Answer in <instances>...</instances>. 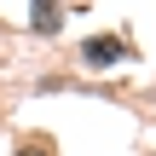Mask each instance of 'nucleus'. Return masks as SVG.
<instances>
[{
	"label": "nucleus",
	"mask_w": 156,
	"mask_h": 156,
	"mask_svg": "<svg viewBox=\"0 0 156 156\" xmlns=\"http://www.w3.org/2000/svg\"><path fill=\"white\" fill-rule=\"evenodd\" d=\"M81 58H87L93 69H104V64H122V58H127V46H122L116 35H93V41L81 46Z\"/></svg>",
	"instance_id": "1"
},
{
	"label": "nucleus",
	"mask_w": 156,
	"mask_h": 156,
	"mask_svg": "<svg viewBox=\"0 0 156 156\" xmlns=\"http://www.w3.org/2000/svg\"><path fill=\"white\" fill-rule=\"evenodd\" d=\"M58 17H64L58 6H35V29H41V35H52V29H58Z\"/></svg>",
	"instance_id": "2"
},
{
	"label": "nucleus",
	"mask_w": 156,
	"mask_h": 156,
	"mask_svg": "<svg viewBox=\"0 0 156 156\" xmlns=\"http://www.w3.org/2000/svg\"><path fill=\"white\" fill-rule=\"evenodd\" d=\"M23 156H29V151H23Z\"/></svg>",
	"instance_id": "3"
}]
</instances>
